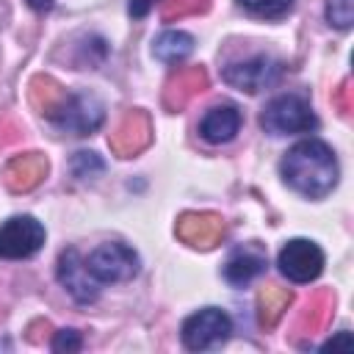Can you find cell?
I'll return each mask as SVG.
<instances>
[{"label": "cell", "instance_id": "ac0fdd59", "mask_svg": "<svg viewBox=\"0 0 354 354\" xmlns=\"http://www.w3.org/2000/svg\"><path fill=\"white\" fill-rule=\"evenodd\" d=\"M290 301H293V293L288 288H282L277 282L263 285L257 290V321H260V326H266V329L277 326V321L285 315Z\"/></svg>", "mask_w": 354, "mask_h": 354}, {"label": "cell", "instance_id": "e0dca14e", "mask_svg": "<svg viewBox=\"0 0 354 354\" xmlns=\"http://www.w3.org/2000/svg\"><path fill=\"white\" fill-rule=\"evenodd\" d=\"M263 268H266V252H263L257 243H246V246L235 249V252L227 257V263H224V277H227V282H232V285H246V282H252Z\"/></svg>", "mask_w": 354, "mask_h": 354}, {"label": "cell", "instance_id": "cb8c5ba5", "mask_svg": "<svg viewBox=\"0 0 354 354\" xmlns=\"http://www.w3.org/2000/svg\"><path fill=\"white\" fill-rule=\"evenodd\" d=\"M53 348H55V351H77V348H80V335H77L75 329H64V332L55 335Z\"/></svg>", "mask_w": 354, "mask_h": 354}, {"label": "cell", "instance_id": "d6986e66", "mask_svg": "<svg viewBox=\"0 0 354 354\" xmlns=\"http://www.w3.org/2000/svg\"><path fill=\"white\" fill-rule=\"evenodd\" d=\"M191 50H194V39H191L188 33H183V30H166V33H160V36L155 39V44H152V53H155L160 61H166V64L183 61L185 55H191Z\"/></svg>", "mask_w": 354, "mask_h": 354}, {"label": "cell", "instance_id": "d4e9b609", "mask_svg": "<svg viewBox=\"0 0 354 354\" xmlns=\"http://www.w3.org/2000/svg\"><path fill=\"white\" fill-rule=\"evenodd\" d=\"M335 105L340 108L343 116H348V111H351V80H343L335 88Z\"/></svg>", "mask_w": 354, "mask_h": 354}, {"label": "cell", "instance_id": "83f0119b", "mask_svg": "<svg viewBox=\"0 0 354 354\" xmlns=\"http://www.w3.org/2000/svg\"><path fill=\"white\" fill-rule=\"evenodd\" d=\"M152 6H155V0H130V14L133 17H147Z\"/></svg>", "mask_w": 354, "mask_h": 354}, {"label": "cell", "instance_id": "30bf717a", "mask_svg": "<svg viewBox=\"0 0 354 354\" xmlns=\"http://www.w3.org/2000/svg\"><path fill=\"white\" fill-rule=\"evenodd\" d=\"M224 80L241 91H260L266 86H271L277 77H279V64L268 55H254L249 61H238V64H230L224 66Z\"/></svg>", "mask_w": 354, "mask_h": 354}, {"label": "cell", "instance_id": "f1b7e54d", "mask_svg": "<svg viewBox=\"0 0 354 354\" xmlns=\"http://www.w3.org/2000/svg\"><path fill=\"white\" fill-rule=\"evenodd\" d=\"M53 3H55V0H28V6H30L33 11H50Z\"/></svg>", "mask_w": 354, "mask_h": 354}, {"label": "cell", "instance_id": "9c48e42d", "mask_svg": "<svg viewBox=\"0 0 354 354\" xmlns=\"http://www.w3.org/2000/svg\"><path fill=\"white\" fill-rule=\"evenodd\" d=\"M207 91L205 66H177L163 83V108L169 113L183 111L194 97Z\"/></svg>", "mask_w": 354, "mask_h": 354}, {"label": "cell", "instance_id": "8fae6325", "mask_svg": "<svg viewBox=\"0 0 354 354\" xmlns=\"http://www.w3.org/2000/svg\"><path fill=\"white\" fill-rule=\"evenodd\" d=\"M58 282L69 290V296L77 304H88L100 293L97 290V279L91 277L88 266L80 260V252L77 249L61 252V257H58Z\"/></svg>", "mask_w": 354, "mask_h": 354}, {"label": "cell", "instance_id": "ffe728a7", "mask_svg": "<svg viewBox=\"0 0 354 354\" xmlns=\"http://www.w3.org/2000/svg\"><path fill=\"white\" fill-rule=\"evenodd\" d=\"M207 8H210V0H163L160 3V14H163L166 22L194 17V14H205Z\"/></svg>", "mask_w": 354, "mask_h": 354}, {"label": "cell", "instance_id": "5b68a950", "mask_svg": "<svg viewBox=\"0 0 354 354\" xmlns=\"http://www.w3.org/2000/svg\"><path fill=\"white\" fill-rule=\"evenodd\" d=\"M174 232L185 246L207 252V249H216L224 241L227 221L218 213H210V210H185V213L177 216Z\"/></svg>", "mask_w": 354, "mask_h": 354}, {"label": "cell", "instance_id": "4316f807", "mask_svg": "<svg viewBox=\"0 0 354 354\" xmlns=\"http://www.w3.org/2000/svg\"><path fill=\"white\" fill-rule=\"evenodd\" d=\"M337 346H343V348H351L354 346V340H351V335L348 332H340L335 340H329V343H324V351H335Z\"/></svg>", "mask_w": 354, "mask_h": 354}, {"label": "cell", "instance_id": "2e32d148", "mask_svg": "<svg viewBox=\"0 0 354 354\" xmlns=\"http://www.w3.org/2000/svg\"><path fill=\"white\" fill-rule=\"evenodd\" d=\"M241 130V111L235 105H216L210 108L199 122V136L207 144H227Z\"/></svg>", "mask_w": 354, "mask_h": 354}, {"label": "cell", "instance_id": "44dd1931", "mask_svg": "<svg viewBox=\"0 0 354 354\" xmlns=\"http://www.w3.org/2000/svg\"><path fill=\"white\" fill-rule=\"evenodd\" d=\"M326 19L337 30H348L354 22V0H329L326 3Z\"/></svg>", "mask_w": 354, "mask_h": 354}, {"label": "cell", "instance_id": "5bb4252c", "mask_svg": "<svg viewBox=\"0 0 354 354\" xmlns=\"http://www.w3.org/2000/svg\"><path fill=\"white\" fill-rule=\"evenodd\" d=\"M69 97L72 94L53 75H33L30 83H28V102H30V108L39 116L50 119V122H55L61 116V111L66 108Z\"/></svg>", "mask_w": 354, "mask_h": 354}, {"label": "cell", "instance_id": "52a82bcc", "mask_svg": "<svg viewBox=\"0 0 354 354\" xmlns=\"http://www.w3.org/2000/svg\"><path fill=\"white\" fill-rule=\"evenodd\" d=\"M277 266L290 282H310L324 268V252L307 238H293L282 246Z\"/></svg>", "mask_w": 354, "mask_h": 354}, {"label": "cell", "instance_id": "484cf974", "mask_svg": "<svg viewBox=\"0 0 354 354\" xmlns=\"http://www.w3.org/2000/svg\"><path fill=\"white\" fill-rule=\"evenodd\" d=\"M50 332H53L50 321H47V318H36V321L28 326V340H30V343H41Z\"/></svg>", "mask_w": 354, "mask_h": 354}, {"label": "cell", "instance_id": "277c9868", "mask_svg": "<svg viewBox=\"0 0 354 354\" xmlns=\"http://www.w3.org/2000/svg\"><path fill=\"white\" fill-rule=\"evenodd\" d=\"M97 282H127L138 274V254L124 243H100L86 260Z\"/></svg>", "mask_w": 354, "mask_h": 354}, {"label": "cell", "instance_id": "6da1fadb", "mask_svg": "<svg viewBox=\"0 0 354 354\" xmlns=\"http://www.w3.org/2000/svg\"><path fill=\"white\" fill-rule=\"evenodd\" d=\"M279 169H282L285 183L310 199L326 196L337 183L335 152L324 141H315V138L299 141L296 147H290Z\"/></svg>", "mask_w": 354, "mask_h": 354}, {"label": "cell", "instance_id": "7402d4cb", "mask_svg": "<svg viewBox=\"0 0 354 354\" xmlns=\"http://www.w3.org/2000/svg\"><path fill=\"white\" fill-rule=\"evenodd\" d=\"M238 3L257 17H282L293 6V0H238Z\"/></svg>", "mask_w": 354, "mask_h": 354}, {"label": "cell", "instance_id": "9a60e30c", "mask_svg": "<svg viewBox=\"0 0 354 354\" xmlns=\"http://www.w3.org/2000/svg\"><path fill=\"white\" fill-rule=\"evenodd\" d=\"M332 315H335V293L329 288L315 290L304 301V310L296 321V337H313V335L324 332L329 326Z\"/></svg>", "mask_w": 354, "mask_h": 354}, {"label": "cell", "instance_id": "3957f363", "mask_svg": "<svg viewBox=\"0 0 354 354\" xmlns=\"http://www.w3.org/2000/svg\"><path fill=\"white\" fill-rule=\"evenodd\" d=\"M232 332V321L218 307H205L185 318L183 324V343L191 351H205L221 346Z\"/></svg>", "mask_w": 354, "mask_h": 354}, {"label": "cell", "instance_id": "7c38bea8", "mask_svg": "<svg viewBox=\"0 0 354 354\" xmlns=\"http://www.w3.org/2000/svg\"><path fill=\"white\" fill-rule=\"evenodd\" d=\"M102 102L91 94H72L55 124L61 130H69L72 136H88L102 124Z\"/></svg>", "mask_w": 354, "mask_h": 354}, {"label": "cell", "instance_id": "ba28073f", "mask_svg": "<svg viewBox=\"0 0 354 354\" xmlns=\"http://www.w3.org/2000/svg\"><path fill=\"white\" fill-rule=\"evenodd\" d=\"M149 144H152V122L138 108L127 111L122 116V122L116 124V130L111 133V138H108V147L116 158H136Z\"/></svg>", "mask_w": 354, "mask_h": 354}, {"label": "cell", "instance_id": "8992f818", "mask_svg": "<svg viewBox=\"0 0 354 354\" xmlns=\"http://www.w3.org/2000/svg\"><path fill=\"white\" fill-rule=\"evenodd\" d=\"M44 227L33 216H14L0 227V257L22 260L41 249Z\"/></svg>", "mask_w": 354, "mask_h": 354}, {"label": "cell", "instance_id": "7a4b0ae2", "mask_svg": "<svg viewBox=\"0 0 354 354\" xmlns=\"http://www.w3.org/2000/svg\"><path fill=\"white\" fill-rule=\"evenodd\" d=\"M260 124L266 127V133L274 136H290V133H307L315 127V116L310 111V105L296 97V94H282L277 100H271L263 113H260Z\"/></svg>", "mask_w": 354, "mask_h": 354}, {"label": "cell", "instance_id": "603a6c76", "mask_svg": "<svg viewBox=\"0 0 354 354\" xmlns=\"http://www.w3.org/2000/svg\"><path fill=\"white\" fill-rule=\"evenodd\" d=\"M22 138V127L8 116V113H0V149L17 144Z\"/></svg>", "mask_w": 354, "mask_h": 354}, {"label": "cell", "instance_id": "4fadbf2b", "mask_svg": "<svg viewBox=\"0 0 354 354\" xmlns=\"http://www.w3.org/2000/svg\"><path fill=\"white\" fill-rule=\"evenodd\" d=\"M50 171V160L44 152H25V155H17L6 163L3 169V183L8 191L14 194H25V191H33Z\"/></svg>", "mask_w": 354, "mask_h": 354}]
</instances>
